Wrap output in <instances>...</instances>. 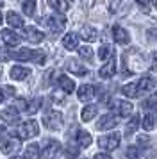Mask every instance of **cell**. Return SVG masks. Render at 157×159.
Returning a JSON list of instances; mask_svg holds the SVG:
<instances>
[{"label": "cell", "instance_id": "cell-1", "mask_svg": "<svg viewBox=\"0 0 157 159\" xmlns=\"http://www.w3.org/2000/svg\"><path fill=\"white\" fill-rule=\"evenodd\" d=\"M11 59H18V61H32L36 65H45V52L41 50H30V48H20L16 52H11Z\"/></svg>", "mask_w": 157, "mask_h": 159}, {"label": "cell", "instance_id": "cell-2", "mask_svg": "<svg viewBox=\"0 0 157 159\" xmlns=\"http://www.w3.org/2000/svg\"><path fill=\"white\" fill-rule=\"evenodd\" d=\"M38 132H39V125H38L36 120H27V122H23L20 125V129H18V134H20V138H23V139L38 136Z\"/></svg>", "mask_w": 157, "mask_h": 159}, {"label": "cell", "instance_id": "cell-3", "mask_svg": "<svg viewBox=\"0 0 157 159\" xmlns=\"http://www.w3.org/2000/svg\"><path fill=\"white\" fill-rule=\"evenodd\" d=\"M43 123L50 130L61 129V125H63V115L59 111H50V113H47V115L43 116Z\"/></svg>", "mask_w": 157, "mask_h": 159}, {"label": "cell", "instance_id": "cell-4", "mask_svg": "<svg viewBox=\"0 0 157 159\" xmlns=\"http://www.w3.org/2000/svg\"><path fill=\"white\" fill-rule=\"evenodd\" d=\"M120 141H121V136L118 132H113V134H107V136L100 138L98 145H100V148H105V150H116Z\"/></svg>", "mask_w": 157, "mask_h": 159}, {"label": "cell", "instance_id": "cell-5", "mask_svg": "<svg viewBox=\"0 0 157 159\" xmlns=\"http://www.w3.org/2000/svg\"><path fill=\"white\" fill-rule=\"evenodd\" d=\"M59 154H61V143L56 141V139H48L45 143V148L41 152L43 159H56Z\"/></svg>", "mask_w": 157, "mask_h": 159}, {"label": "cell", "instance_id": "cell-6", "mask_svg": "<svg viewBox=\"0 0 157 159\" xmlns=\"http://www.w3.org/2000/svg\"><path fill=\"white\" fill-rule=\"evenodd\" d=\"M47 25L48 29H52V32H61L66 25V18L63 15H52L47 18Z\"/></svg>", "mask_w": 157, "mask_h": 159}, {"label": "cell", "instance_id": "cell-7", "mask_svg": "<svg viewBox=\"0 0 157 159\" xmlns=\"http://www.w3.org/2000/svg\"><path fill=\"white\" fill-rule=\"evenodd\" d=\"M20 147H21L20 138H9V139L4 141V145H2V152H4L6 156H11V154L20 150Z\"/></svg>", "mask_w": 157, "mask_h": 159}, {"label": "cell", "instance_id": "cell-8", "mask_svg": "<svg viewBox=\"0 0 157 159\" xmlns=\"http://www.w3.org/2000/svg\"><path fill=\"white\" fill-rule=\"evenodd\" d=\"M114 73H116V59L114 57H109V61H107L105 65L100 68L98 75L102 77V79H111Z\"/></svg>", "mask_w": 157, "mask_h": 159}, {"label": "cell", "instance_id": "cell-9", "mask_svg": "<svg viewBox=\"0 0 157 159\" xmlns=\"http://www.w3.org/2000/svg\"><path fill=\"white\" fill-rule=\"evenodd\" d=\"M0 118H2L6 123H16L18 120H20L18 107H14V106H11V107H6L2 113H0Z\"/></svg>", "mask_w": 157, "mask_h": 159}, {"label": "cell", "instance_id": "cell-10", "mask_svg": "<svg viewBox=\"0 0 157 159\" xmlns=\"http://www.w3.org/2000/svg\"><path fill=\"white\" fill-rule=\"evenodd\" d=\"M116 123H118V120H116L114 115H104L98 120V123H96V129L98 130H109V129H113V127H116Z\"/></svg>", "mask_w": 157, "mask_h": 159}, {"label": "cell", "instance_id": "cell-11", "mask_svg": "<svg viewBox=\"0 0 157 159\" xmlns=\"http://www.w3.org/2000/svg\"><path fill=\"white\" fill-rule=\"evenodd\" d=\"M2 39H4V43L7 45V47H18V45L21 43V38L16 34V32H13V30H2Z\"/></svg>", "mask_w": 157, "mask_h": 159}, {"label": "cell", "instance_id": "cell-12", "mask_svg": "<svg viewBox=\"0 0 157 159\" xmlns=\"http://www.w3.org/2000/svg\"><path fill=\"white\" fill-rule=\"evenodd\" d=\"M113 36H114V41L120 45H127L128 41H130V36H128V32L123 27H120V25H114L113 27Z\"/></svg>", "mask_w": 157, "mask_h": 159}, {"label": "cell", "instance_id": "cell-13", "mask_svg": "<svg viewBox=\"0 0 157 159\" xmlns=\"http://www.w3.org/2000/svg\"><path fill=\"white\" fill-rule=\"evenodd\" d=\"M25 38L30 43H39V41H43L45 34L39 29H36V27H25Z\"/></svg>", "mask_w": 157, "mask_h": 159}, {"label": "cell", "instance_id": "cell-14", "mask_svg": "<svg viewBox=\"0 0 157 159\" xmlns=\"http://www.w3.org/2000/svg\"><path fill=\"white\" fill-rule=\"evenodd\" d=\"M9 75H11V79H14V80H23L30 75V70L25 68V66H13L11 72H9Z\"/></svg>", "mask_w": 157, "mask_h": 159}, {"label": "cell", "instance_id": "cell-15", "mask_svg": "<svg viewBox=\"0 0 157 159\" xmlns=\"http://www.w3.org/2000/svg\"><path fill=\"white\" fill-rule=\"evenodd\" d=\"M66 68H68V72H71L73 75H78V77H82V75L87 73V70L78 63L77 59H70V61H68V65H66Z\"/></svg>", "mask_w": 157, "mask_h": 159}, {"label": "cell", "instance_id": "cell-16", "mask_svg": "<svg viewBox=\"0 0 157 159\" xmlns=\"http://www.w3.org/2000/svg\"><path fill=\"white\" fill-rule=\"evenodd\" d=\"M78 100L80 102H87L93 98V95H95V88L91 86V84H84V86L78 88Z\"/></svg>", "mask_w": 157, "mask_h": 159}, {"label": "cell", "instance_id": "cell-17", "mask_svg": "<svg viewBox=\"0 0 157 159\" xmlns=\"http://www.w3.org/2000/svg\"><path fill=\"white\" fill-rule=\"evenodd\" d=\"M63 45H64L66 50H75V48H78V36L73 34V32H68L63 38Z\"/></svg>", "mask_w": 157, "mask_h": 159}, {"label": "cell", "instance_id": "cell-18", "mask_svg": "<svg viewBox=\"0 0 157 159\" xmlns=\"http://www.w3.org/2000/svg\"><path fill=\"white\" fill-rule=\"evenodd\" d=\"M57 82H59V86H61V89H63L64 93H73V89H75V82H73L70 77L61 75V77L57 79Z\"/></svg>", "mask_w": 157, "mask_h": 159}, {"label": "cell", "instance_id": "cell-19", "mask_svg": "<svg viewBox=\"0 0 157 159\" xmlns=\"http://www.w3.org/2000/svg\"><path fill=\"white\" fill-rule=\"evenodd\" d=\"M80 36H82V39H84V41H95V39L98 38V32H96V29H95V27L86 25V27H82V29H80Z\"/></svg>", "mask_w": 157, "mask_h": 159}, {"label": "cell", "instance_id": "cell-20", "mask_svg": "<svg viewBox=\"0 0 157 159\" xmlns=\"http://www.w3.org/2000/svg\"><path fill=\"white\" fill-rule=\"evenodd\" d=\"M116 107H118V115L120 116H130L132 115V109H134V106H132V102H127V100H121L116 104Z\"/></svg>", "mask_w": 157, "mask_h": 159}, {"label": "cell", "instance_id": "cell-21", "mask_svg": "<svg viewBox=\"0 0 157 159\" xmlns=\"http://www.w3.org/2000/svg\"><path fill=\"white\" fill-rule=\"evenodd\" d=\"M48 6L57 13H66L68 11V0H48Z\"/></svg>", "mask_w": 157, "mask_h": 159}, {"label": "cell", "instance_id": "cell-22", "mask_svg": "<svg viewBox=\"0 0 157 159\" xmlns=\"http://www.w3.org/2000/svg\"><path fill=\"white\" fill-rule=\"evenodd\" d=\"M96 106H86L82 109V113H80V118H82V122H91L93 118L96 116Z\"/></svg>", "mask_w": 157, "mask_h": 159}, {"label": "cell", "instance_id": "cell-23", "mask_svg": "<svg viewBox=\"0 0 157 159\" xmlns=\"http://www.w3.org/2000/svg\"><path fill=\"white\" fill-rule=\"evenodd\" d=\"M91 136H89V132H86V130H78L77 132V143L78 147H82V148H87L89 145H91Z\"/></svg>", "mask_w": 157, "mask_h": 159}, {"label": "cell", "instance_id": "cell-24", "mask_svg": "<svg viewBox=\"0 0 157 159\" xmlns=\"http://www.w3.org/2000/svg\"><path fill=\"white\" fill-rule=\"evenodd\" d=\"M141 125H143V129H145V130H152L157 125V116L152 115V113H146V115H145V118H143Z\"/></svg>", "mask_w": 157, "mask_h": 159}, {"label": "cell", "instance_id": "cell-25", "mask_svg": "<svg viewBox=\"0 0 157 159\" xmlns=\"http://www.w3.org/2000/svg\"><path fill=\"white\" fill-rule=\"evenodd\" d=\"M7 23L11 25V27H16V29H21L23 27V18L20 15H16V13H7Z\"/></svg>", "mask_w": 157, "mask_h": 159}, {"label": "cell", "instance_id": "cell-26", "mask_svg": "<svg viewBox=\"0 0 157 159\" xmlns=\"http://www.w3.org/2000/svg\"><path fill=\"white\" fill-rule=\"evenodd\" d=\"M121 93L125 95V97H130V98H134V97H139V91H137V82H130V84H125V86L121 88Z\"/></svg>", "mask_w": 157, "mask_h": 159}, {"label": "cell", "instance_id": "cell-27", "mask_svg": "<svg viewBox=\"0 0 157 159\" xmlns=\"http://www.w3.org/2000/svg\"><path fill=\"white\" fill-rule=\"evenodd\" d=\"M39 157V145H29L27 148H25V152H23V159H38Z\"/></svg>", "mask_w": 157, "mask_h": 159}, {"label": "cell", "instance_id": "cell-28", "mask_svg": "<svg viewBox=\"0 0 157 159\" xmlns=\"http://www.w3.org/2000/svg\"><path fill=\"white\" fill-rule=\"evenodd\" d=\"M152 88H154V80L150 79V77H143L137 82V91H139V95H143L145 91H150Z\"/></svg>", "mask_w": 157, "mask_h": 159}, {"label": "cell", "instance_id": "cell-29", "mask_svg": "<svg viewBox=\"0 0 157 159\" xmlns=\"http://www.w3.org/2000/svg\"><path fill=\"white\" fill-rule=\"evenodd\" d=\"M39 107H41V98H32V100L27 102V107H25V111H27L29 115H34V113H38V111H39Z\"/></svg>", "mask_w": 157, "mask_h": 159}, {"label": "cell", "instance_id": "cell-30", "mask_svg": "<svg viewBox=\"0 0 157 159\" xmlns=\"http://www.w3.org/2000/svg\"><path fill=\"white\" fill-rule=\"evenodd\" d=\"M143 109H146L148 113H152V115L157 116V97H154V98H148V100L143 104Z\"/></svg>", "mask_w": 157, "mask_h": 159}, {"label": "cell", "instance_id": "cell-31", "mask_svg": "<svg viewBox=\"0 0 157 159\" xmlns=\"http://www.w3.org/2000/svg\"><path fill=\"white\" fill-rule=\"evenodd\" d=\"M36 11V0H25L23 2V13L25 16H32Z\"/></svg>", "mask_w": 157, "mask_h": 159}, {"label": "cell", "instance_id": "cell-32", "mask_svg": "<svg viewBox=\"0 0 157 159\" xmlns=\"http://www.w3.org/2000/svg\"><path fill=\"white\" fill-rule=\"evenodd\" d=\"M137 125H139V116H132V118H130V122L127 123V130H125V132H127L128 136H130V134H134L136 129H137Z\"/></svg>", "mask_w": 157, "mask_h": 159}, {"label": "cell", "instance_id": "cell-33", "mask_svg": "<svg viewBox=\"0 0 157 159\" xmlns=\"http://www.w3.org/2000/svg\"><path fill=\"white\" fill-rule=\"evenodd\" d=\"M78 56L82 59H86V61H91L93 59V50L89 48V47H80L78 48Z\"/></svg>", "mask_w": 157, "mask_h": 159}, {"label": "cell", "instance_id": "cell-34", "mask_svg": "<svg viewBox=\"0 0 157 159\" xmlns=\"http://www.w3.org/2000/svg\"><path fill=\"white\" fill-rule=\"evenodd\" d=\"M98 57L102 59V61H105V59L111 57V48H109V45H102V47H100Z\"/></svg>", "mask_w": 157, "mask_h": 159}, {"label": "cell", "instance_id": "cell-35", "mask_svg": "<svg viewBox=\"0 0 157 159\" xmlns=\"http://www.w3.org/2000/svg\"><path fill=\"white\" fill-rule=\"evenodd\" d=\"M77 156H78V148L75 147V145H68V147H66V157L75 159Z\"/></svg>", "mask_w": 157, "mask_h": 159}, {"label": "cell", "instance_id": "cell-36", "mask_svg": "<svg viewBox=\"0 0 157 159\" xmlns=\"http://www.w3.org/2000/svg\"><path fill=\"white\" fill-rule=\"evenodd\" d=\"M127 157H128V159H137V157H139L137 147H128V150H127Z\"/></svg>", "mask_w": 157, "mask_h": 159}, {"label": "cell", "instance_id": "cell-37", "mask_svg": "<svg viewBox=\"0 0 157 159\" xmlns=\"http://www.w3.org/2000/svg\"><path fill=\"white\" fill-rule=\"evenodd\" d=\"M9 59H11V50L0 48V61H9Z\"/></svg>", "mask_w": 157, "mask_h": 159}, {"label": "cell", "instance_id": "cell-38", "mask_svg": "<svg viewBox=\"0 0 157 159\" xmlns=\"http://www.w3.org/2000/svg\"><path fill=\"white\" fill-rule=\"evenodd\" d=\"M14 91H16L14 88H11V86H6V88H4V91H2V93H4V95H7V97H13V95H14Z\"/></svg>", "mask_w": 157, "mask_h": 159}, {"label": "cell", "instance_id": "cell-39", "mask_svg": "<svg viewBox=\"0 0 157 159\" xmlns=\"http://www.w3.org/2000/svg\"><path fill=\"white\" fill-rule=\"evenodd\" d=\"M150 68H152L154 72L157 70V52H154V54H152V66H150Z\"/></svg>", "mask_w": 157, "mask_h": 159}, {"label": "cell", "instance_id": "cell-40", "mask_svg": "<svg viewBox=\"0 0 157 159\" xmlns=\"http://www.w3.org/2000/svg\"><path fill=\"white\" fill-rule=\"evenodd\" d=\"M93 159H111V154H105V152H100V154H95Z\"/></svg>", "mask_w": 157, "mask_h": 159}, {"label": "cell", "instance_id": "cell-41", "mask_svg": "<svg viewBox=\"0 0 157 159\" xmlns=\"http://www.w3.org/2000/svg\"><path fill=\"white\" fill-rule=\"evenodd\" d=\"M52 98H54V102H57V104H63L64 102V97L63 95H59V93H54L52 95Z\"/></svg>", "mask_w": 157, "mask_h": 159}, {"label": "cell", "instance_id": "cell-42", "mask_svg": "<svg viewBox=\"0 0 157 159\" xmlns=\"http://www.w3.org/2000/svg\"><path fill=\"white\" fill-rule=\"evenodd\" d=\"M143 9H145V13H148V0H136Z\"/></svg>", "mask_w": 157, "mask_h": 159}, {"label": "cell", "instance_id": "cell-43", "mask_svg": "<svg viewBox=\"0 0 157 159\" xmlns=\"http://www.w3.org/2000/svg\"><path fill=\"white\" fill-rule=\"evenodd\" d=\"M146 34H148L150 39H155V38H157V29H150L148 32H146Z\"/></svg>", "mask_w": 157, "mask_h": 159}, {"label": "cell", "instance_id": "cell-44", "mask_svg": "<svg viewBox=\"0 0 157 159\" xmlns=\"http://www.w3.org/2000/svg\"><path fill=\"white\" fill-rule=\"evenodd\" d=\"M139 143H148V138L146 136H139Z\"/></svg>", "mask_w": 157, "mask_h": 159}, {"label": "cell", "instance_id": "cell-45", "mask_svg": "<svg viewBox=\"0 0 157 159\" xmlns=\"http://www.w3.org/2000/svg\"><path fill=\"white\" fill-rule=\"evenodd\" d=\"M2 100H4V93L0 91V104H2Z\"/></svg>", "mask_w": 157, "mask_h": 159}, {"label": "cell", "instance_id": "cell-46", "mask_svg": "<svg viewBox=\"0 0 157 159\" xmlns=\"http://www.w3.org/2000/svg\"><path fill=\"white\" fill-rule=\"evenodd\" d=\"M152 4H154V7L157 9V0H152Z\"/></svg>", "mask_w": 157, "mask_h": 159}, {"label": "cell", "instance_id": "cell-47", "mask_svg": "<svg viewBox=\"0 0 157 159\" xmlns=\"http://www.w3.org/2000/svg\"><path fill=\"white\" fill-rule=\"evenodd\" d=\"M2 22H4V18H2V13H0V25H2Z\"/></svg>", "mask_w": 157, "mask_h": 159}, {"label": "cell", "instance_id": "cell-48", "mask_svg": "<svg viewBox=\"0 0 157 159\" xmlns=\"http://www.w3.org/2000/svg\"><path fill=\"white\" fill-rule=\"evenodd\" d=\"M2 6H4V0H0V7H2Z\"/></svg>", "mask_w": 157, "mask_h": 159}, {"label": "cell", "instance_id": "cell-49", "mask_svg": "<svg viewBox=\"0 0 157 159\" xmlns=\"http://www.w3.org/2000/svg\"><path fill=\"white\" fill-rule=\"evenodd\" d=\"M98 2H100V0H95V4H98Z\"/></svg>", "mask_w": 157, "mask_h": 159}]
</instances>
